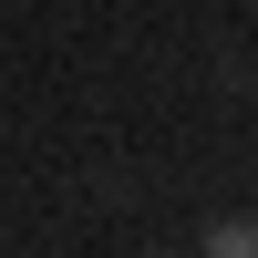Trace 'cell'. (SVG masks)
I'll list each match as a JSON object with an SVG mask.
<instances>
[{
	"mask_svg": "<svg viewBox=\"0 0 258 258\" xmlns=\"http://www.w3.org/2000/svg\"><path fill=\"white\" fill-rule=\"evenodd\" d=\"M207 258H258V227H248V217H227L217 238H207Z\"/></svg>",
	"mask_w": 258,
	"mask_h": 258,
	"instance_id": "obj_1",
	"label": "cell"
}]
</instances>
